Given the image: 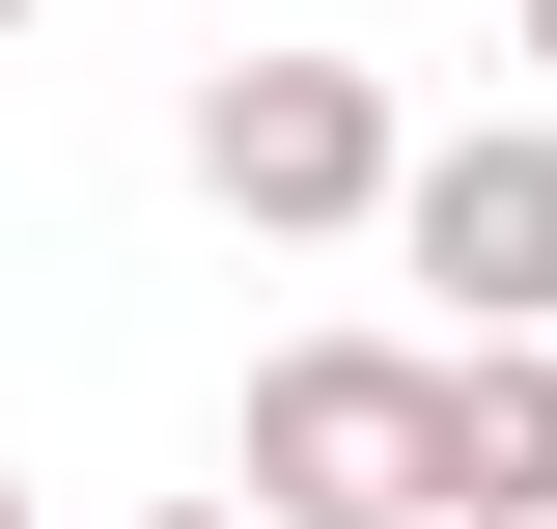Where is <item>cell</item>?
Here are the masks:
<instances>
[{
    "label": "cell",
    "mask_w": 557,
    "mask_h": 529,
    "mask_svg": "<svg viewBox=\"0 0 557 529\" xmlns=\"http://www.w3.org/2000/svg\"><path fill=\"white\" fill-rule=\"evenodd\" d=\"M530 84H557V0H530Z\"/></svg>",
    "instance_id": "8992f818"
},
{
    "label": "cell",
    "mask_w": 557,
    "mask_h": 529,
    "mask_svg": "<svg viewBox=\"0 0 557 529\" xmlns=\"http://www.w3.org/2000/svg\"><path fill=\"white\" fill-rule=\"evenodd\" d=\"M418 446H446V362H418V334H278L223 473H251L278 529H418Z\"/></svg>",
    "instance_id": "7a4b0ae2"
},
{
    "label": "cell",
    "mask_w": 557,
    "mask_h": 529,
    "mask_svg": "<svg viewBox=\"0 0 557 529\" xmlns=\"http://www.w3.org/2000/svg\"><path fill=\"white\" fill-rule=\"evenodd\" d=\"M0 529H28V473H0Z\"/></svg>",
    "instance_id": "52a82bcc"
},
{
    "label": "cell",
    "mask_w": 557,
    "mask_h": 529,
    "mask_svg": "<svg viewBox=\"0 0 557 529\" xmlns=\"http://www.w3.org/2000/svg\"><path fill=\"white\" fill-rule=\"evenodd\" d=\"M196 196L251 223V251H362V223L418 196V139H391L362 57H223V84H196Z\"/></svg>",
    "instance_id": "6da1fadb"
},
{
    "label": "cell",
    "mask_w": 557,
    "mask_h": 529,
    "mask_svg": "<svg viewBox=\"0 0 557 529\" xmlns=\"http://www.w3.org/2000/svg\"><path fill=\"white\" fill-rule=\"evenodd\" d=\"M0 28H28V0H0Z\"/></svg>",
    "instance_id": "ba28073f"
},
{
    "label": "cell",
    "mask_w": 557,
    "mask_h": 529,
    "mask_svg": "<svg viewBox=\"0 0 557 529\" xmlns=\"http://www.w3.org/2000/svg\"><path fill=\"white\" fill-rule=\"evenodd\" d=\"M391 251L446 279V334H557V112H474V139H418Z\"/></svg>",
    "instance_id": "3957f363"
},
{
    "label": "cell",
    "mask_w": 557,
    "mask_h": 529,
    "mask_svg": "<svg viewBox=\"0 0 557 529\" xmlns=\"http://www.w3.org/2000/svg\"><path fill=\"white\" fill-rule=\"evenodd\" d=\"M418 529H557V334H446V446Z\"/></svg>",
    "instance_id": "277c9868"
},
{
    "label": "cell",
    "mask_w": 557,
    "mask_h": 529,
    "mask_svg": "<svg viewBox=\"0 0 557 529\" xmlns=\"http://www.w3.org/2000/svg\"><path fill=\"white\" fill-rule=\"evenodd\" d=\"M139 529H278V502H251V473H223V502H139Z\"/></svg>",
    "instance_id": "5b68a950"
}]
</instances>
